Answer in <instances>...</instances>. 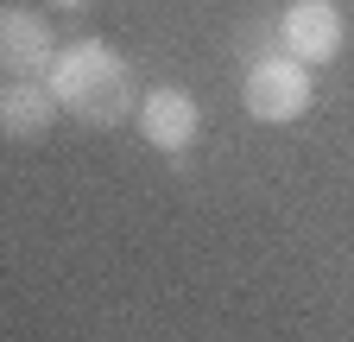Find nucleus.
<instances>
[{"mask_svg":"<svg viewBox=\"0 0 354 342\" xmlns=\"http://www.w3.org/2000/svg\"><path fill=\"white\" fill-rule=\"evenodd\" d=\"M51 7H88V0H51Z\"/></svg>","mask_w":354,"mask_h":342,"instance_id":"obj_7","label":"nucleus"},{"mask_svg":"<svg viewBox=\"0 0 354 342\" xmlns=\"http://www.w3.org/2000/svg\"><path fill=\"white\" fill-rule=\"evenodd\" d=\"M196 134H203V108L190 89L158 82L152 96H140V140L152 152H184V146H196Z\"/></svg>","mask_w":354,"mask_h":342,"instance_id":"obj_4","label":"nucleus"},{"mask_svg":"<svg viewBox=\"0 0 354 342\" xmlns=\"http://www.w3.org/2000/svg\"><path fill=\"white\" fill-rule=\"evenodd\" d=\"M342 38H348V19H342L335 0H291L285 19H279L285 57H297V64H310V70L329 64V57H342Z\"/></svg>","mask_w":354,"mask_h":342,"instance_id":"obj_3","label":"nucleus"},{"mask_svg":"<svg viewBox=\"0 0 354 342\" xmlns=\"http://www.w3.org/2000/svg\"><path fill=\"white\" fill-rule=\"evenodd\" d=\"M44 82H51L57 108L70 120H82V127H114L127 114H140L127 57L114 45H102V38H76V45H64L57 64L44 70Z\"/></svg>","mask_w":354,"mask_h":342,"instance_id":"obj_1","label":"nucleus"},{"mask_svg":"<svg viewBox=\"0 0 354 342\" xmlns=\"http://www.w3.org/2000/svg\"><path fill=\"white\" fill-rule=\"evenodd\" d=\"M57 64V32L26 7H0V76H38Z\"/></svg>","mask_w":354,"mask_h":342,"instance_id":"obj_5","label":"nucleus"},{"mask_svg":"<svg viewBox=\"0 0 354 342\" xmlns=\"http://www.w3.org/2000/svg\"><path fill=\"white\" fill-rule=\"evenodd\" d=\"M57 114L64 108L51 96V82H38V76H7L0 82V134L7 140H38Z\"/></svg>","mask_w":354,"mask_h":342,"instance_id":"obj_6","label":"nucleus"},{"mask_svg":"<svg viewBox=\"0 0 354 342\" xmlns=\"http://www.w3.org/2000/svg\"><path fill=\"white\" fill-rule=\"evenodd\" d=\"M241 102H247L253 120L285 127V120H297L310 102H317V76H310V64H297V57H259L247 70V82H241Z\"/></svg>","mask_w":354,"mask_h":342,"instance_id":"obj_2","label":"nucleus"}]
</instances>
